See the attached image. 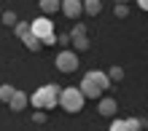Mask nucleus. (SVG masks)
<instances>
[{"mask_svg":"<svg viewBox=\"0 0 148 131\" xmlns=\"http://www.w3.org/2000/svg\"><path fill=\"white\" fill-rule=\"evenodd\" d=\"M59 91H62V86H57V83H46V86H40V88L30 97V104L35 110H51V107H59Z\"/></svg>","mask_w":148,"mask_h":131,"instance_id":"1","label":"nucleus"},{"mask_svg":"<svg viewBox=\"0 0 148 131\" xmlns=\"http://www.w3.org/2000/svg\"><path fill=\"white\" fill-rule=\"evenodd\" d=\"M84 94L78 91V88H73V86H67V88H62L59 91V107H62L65 112H81V107H84Z\"/></svg>","mask_w":148,"mask_h":131,"instance_id":"2","label":"nucleus"},{"mask_svg":"<svg viewBox=\"0 0 148 131\" xmlns=\"http://www.w3.org/2000/svg\"><path fill=\"white\" fill-rule=\"evenodd\" d=\"M30 30H32V35H35V38H40V43H43V38L54 35V22L43 14V16H38L35 22H30Z\"/></svg>","mask_w":148,"mask_h":131,"instance_id":"3","label":"nucleus"},{"mask_svg":"<svg viewBox=\"0 0 148 131\" xmlns=\"http://www.w3.org/2000/svg\"><path fill=\"white\" fill-rule=\"evenodd\" d=\"M54 64H57L59 72H75L78 70V54L75 51H59Z\"/></svg>","mask_w":148,"mask_h":131,"instance_id":"4","label":"nucleus"},{"mask_svg":"<svg viewBox=\"0 0 148 131\" xmlns=\"http://www.w3.org/2000/svg\"><path fill=\"white\" fill-rule=\"evenodd\" d=\"M78 91L84 94V99H100V97H102V88L92 80L89 75H84V80L78 83Z\"/></svg>","mask_w":148,"mask_h":131,"instance_id":"5","label":"nucleus"},{"mask_svg":"<svg viewBox=\"0 0 148 131\" xmlns=\"http://www.w3.org/2000/svg\"><path fill=\"white\" fill-rule=\"evenodd\" d=\"M59 11H62L67 19H78V16L84 14V3H81V0H62Z\"/></svg>","mask_w":148,"mask_h":131,"instance_id":"6","label":"nucleus"},{"mask_svg":"<svg viewBox=\"0 0 148 131\" xmlns=\"http://www.w3.org/2000/svg\"><path fill=\"white\" fill-rule=\"evenodd\" d=\"M27 102H30V97H27L24 91H19V88H16V91H14V97L8 99V107H11L14 112H22L24 107H27Z\"/></svg>","mask_w":148,"mask_h":131,"instance_id":"7","label":"nucleus"},{"mask_svg":"<svg viewBox=\"0 0 148 131\" xmlns=\"http://www.w3.org/2000/svg\"><path fill=\"white\" fill-rule=\"evenodd\" d=\"M100 115L102 118H113V115H116V112H119V104H116V99H113V97H105V99H100Z\"/></svg>","mask_w":148,"mask_h":131,"instance_id":"8","label":"nucleus"},{"mask_svg":"<svg viewBox=\"0 0 148 131\" xmlns=\"http://www.w3.org/2000/svg\"><path fill=\"white\" fill-rule=\"evenodd\" d=\"M86 75H89V78L100 86L102 91H105V88H110V80H108V75H105V72H100V70H92V72H86Z\"/></svg>","mask_w":148,"mask_h":131,"instance_id":"9","label":"nucleus"},{"mask_svg":"<svg viewBox=\"0 0 148 131\" xmlns=\"http://www.w3.org/2000/svg\"><path fill=\"white\" fill-rule=\"evenodd\" d=\"M38 5H40V11L51 16L54 11H59V5H62V0H38Z\"/></svg>","mask_w":148,"mask_h":131,"instance_id":"10","label":"nucleus"},{"mask_svg":"<svg viewBox=\"0 0 148 131\" xmlns=\"http://www.w3.org/2000/svg\"><path fill=\"white\" fill-rule=\"evenodd\" d=\"M100 11H102V0H84V14L97 16Z\"/></svg>","mask_w":148,"mask_h":131,"instance_id":"11","label":"nucleus"},{"mask_svg":"<svg viewBox=\"0 0 148 131\" xmlns=\"http://www.w3.org/2000/svg\"><path fill=\"white\" fill-rule=\"evenodd\" d=\"M14 32H16V38H19V40L30 38V35H32V30H30V22H16V24H14Z\"/></svg>","mask_w":148,"mask_h":131,"instance_id":"12","label":"nucleus"},{"mask_svg":"<svg viewBox=\"0 0 148 131\" xmlns=\"http://www.w3.org/2000/svg\"><path fill=\"white\" fill-rule=\"evenodd\" d=\"M105 75H108V80H110V83H121V80H124V67H119V64H113V67L108 70Z\"/></svg>","mask_w":148,"mask_h":131,"instance_id":"13","label":"nucleus"},{"mask_svg":"<svg viewBox=\"0 0 148 131\" xmlns=\"http://www.w3.org/2000/svg\"><path fill=\"white\" fill-rule=\"evenodd\" d=\"M22 43H24V48H27V51H32V54H35V51H40V48H43L40 38H35V35H30V38H24Z\"/></svg>","mask_w":148,"mask_h":131,"instance_id":"14","label":"nucleus"},{"mask_svg":"<svg viewBox=\"0 0 148 131\" xmlns=\"http://www.w3.org/2000/svg\"><path fill=\"white\" fill-rule=\"evenodd\" d=\"M70 43H73V48H75V51H89V38H86V35L70 38Z\"/></svg>","mask_w":148,"mask_h":131,"instance_id":"15","label":"nucleus"},{"mask_svg":"<svg viewBox=\"0 0 148 131\" xmlns=\"http://www.w3.org/2000/svg\"><path fill=\"white\" fill-rule=\"evenodd\" d=\"M0 22H3V27H14V24L19 22V16H16L14 11H3L0 14Z\"/></svg>","mask_w":148,"mask_h":131,"instance_id":"16","label":"nucleus"},{"mask_svg":"<svg viewBox=\"0 0 148 131\" xmlns=\"http://www.w3.org/2000/svg\"><path fill=\"white\" fill-rule=\"evenodd\" d=\"M14 91H16L14 86H8V83H3V86H0V102H5V104H8V99L14 97Z\"/></svg>","mask_w":148,"mask_h":131,"instance_id":"17","label":"nucleus"},{"mask_svg":"<svg viewBox=\"0 0 148 131\" xmlns=\"http://www.w3.org/2000/svg\"><path fill=\"white\" fill-rule=\"evenodd\" d=\"M113 16H116V19H127V16H129V5H127V3H116Z\"/></svg>","mask_w":148,"mask_h":131,"instance_id":"18","label":"nucleus"},{"mask_svg":"<svg viewBox=\"0 0 148 131\" xmlns=\"http://www.w3.org/2000/svg\"><path fill=\"white\" fill-rule=\"evenodd\" d=\"M110 131H132V128L127 126V120H113V123H110Z\"/></svg>","mask_w":148,"mask_h":131,"instance_id":"19","label":"nucleus"},{"mask_svg":"<svg viewBox=\"0 0 148 131\" xmlns=\"http://www.w3.org/2000/svg\"><path fill=\"white\" fill-rule=\"evenodd\" d=\"M78 35H86V24H84V22H78L75 27L70 30V38H78Z\"/></svg>","mask_w":148,"mask_h":131,"instance_id":"20","label":"nucleus"},{"mask_svg":"<svg viewBox=\"0 0 148 131\" xmlns=\"http://www.w3.org/2000/svg\"><path fill=\"white\" fill-rule=\"evenodd\" d=\"M32 123H46V110H35L32 112Z\"/></svg>","mask_w":148,"mask_h":131,"instance_id":"21","label":"nucleus"},{"mask_svg":"<svg viewBox=\"0 0 148 131\" xmlns=\"http://www.w3.org/2000/svg\"><path fill=\"white\" fill-rule=\"evenodd\" d=\"M57 43V35H49V38H43V46H54Z\"/></svg>","mask_w":148,"mask_h":131,"instance_id":"22","label":"nucleus"},{"mask_svg":"<svg viewBox=\"0 0 148 131\" xmlns=\"http://www.w3.org/2000/svg\"><path fill=\"white\" fill-rule=\"evenodd\" d=\"M137 5H140L143 11H148V0H137Z\"/></svg>","mask_w":148,"mask_h":131,"instance_id":"23","label":"nucleus"},{"mask_svg":"<svg viewBox=\"0 0 148 131\" xmlns=\"http://www.w3.org/2000/svg\"><path fill=\"white\" fill-rule=\"evenodd\" d=\"M116 3H129V0H116Z\"/></svg>","mask_w":148,"mask_h":131,"instance_id":"24","label":"nucleus"},{"mask_svg":"<svg viewBox=\"0 0 148 131\" xmlns=\"http://www.w3.org/2000/svg\"><path fill=\"white\" fill-rule=\"evenodd\" d=\"M0 14H3V8H0Z\"/></svg>","mask_w":148,"mask_h":131,"instance_id":"25","label":"nucleus"}]
</instances>
